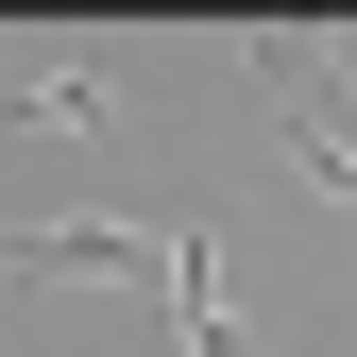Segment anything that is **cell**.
I'll list each match as a JSON object with an SVG mask.
<instances>
[{"mask_svg":"<svg viewBox=\"0 0 357 357\" xmlns=\"http://www.w3.org/2000/svg\"><path fill=\"white\" fill-rule=\"evenodd\" d=\"M34 273H170V221H34Z\"/></svg>","mask_w":357,"mask_h":357,"instance_id":"6da1fadb","label":"cell"},{"mask_svg":"<svg viewBox=\"0 0 357 357\" xmlns=\"http://www.w3.org/2000/svg\"><path fill=\"white\" fill-rule=\"evenodd\" d=\"M170 324H188V357H238V306H221V238L204 221H170Z\"/></svg>","mask_w":357,"mask_h":357,"instance_id":"7a4b0ae2","label":"cell"},{"mask_svg":"<svg viewBox=\"0 0 357 357\" xmlns=\"http://www.w3.org/2000/svg\"><path fill=\"white\" fill-rule=\"evenodd\" d=\"M0 119H17V137H52V119H119V85H102V68H68V85H17Z\"/></svg>","mask_w":357,"mask_h":357,"instance_id":"3957f363","label":"cell"}]
</instances>
